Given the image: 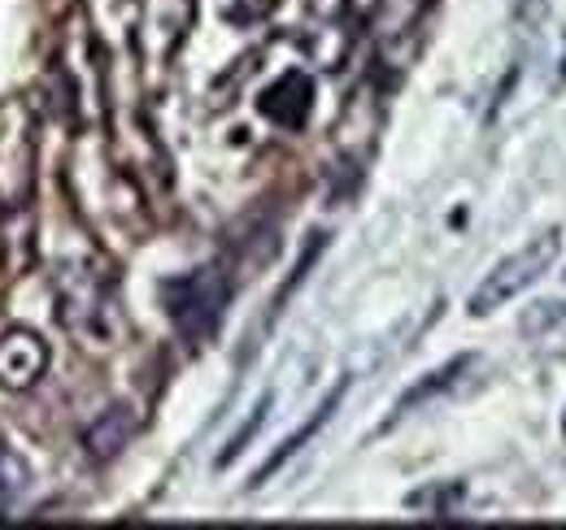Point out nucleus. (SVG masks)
Listing matches in <instances>:
<instances>
[{"mask_svg": "<svg viewBox=\"0 0 566 530\" xmlns=\"http://www.w3.org/2000/svg\"><path fill=\"white\" fill-rule=\"evenodd\" d=\"M132 435H136L132 409H127V404H109V409L83 431V453H87L92 462H114V457L132 444Z\"/></svg>", "mask_w": 566, "mask_h": 530, "instance_id": "nucleus-6", "label": "nucleus"}, {"mask_svg": "<svg viewBox=\"0 0 566 530\" xmlns=\"http://www.w3.org/2000/svg\"><path fill=\"white\" fill-rule=\"evenodd\" d=\"M280 9V0H231V13L240 18V22H262V18H271Z\"/></svg>", "mask_w": 566, "mask_h": 530, "instance_id": "nucleus-10", "label": "nucleus"}, {"mask_svg": "<svg viewBox=\"0 0 566 530\" xmlns=\"http://www.w3.org/2000/svg\"><path fill=\"white\" fill-rule=\"evenodd\" d=\"M22 491H27V465H22V457L0 435V518L13 513V505H18Z\"/></svg>", "mask_w": 566, "mask_h": 530, "instance_id": "nucleus-9", "label": "nucleus"}, {"mask_svg": "<svg viewBox=\"0 0 566 530\" xmlns=\"http://www.w3.org/2000/svg\"><path fill=\"white\" fill-rule=\"evenodd\" d=\"M340 400H345V383H340V388H336L332 396H327V400H323V404H318V413H314V417H310V422H305V426H301L296 435H287V439H283V448H280V453H275L271 462L262 465V474H258V483H266V478H271V474H275V469H280V465L287 462V457H292V453H301V448H305V444H310V439H314V435H318V431L327 426V417H332V409H336Z\"/></svg>", "mask_w": 566, "mask_h": 530, "instance_id": "nucleus-8", "label": "nucleus"}, {"mask_svg": "<svg viewBox=\"0 0 566 530\" xmlns=\"http://www.w3.org/2000/svg\"><path fill=\"white\" fill-rule=\"evenodd\" d=\"M35 183V123L27 105L0 109V204H22Z\"/></svg>", "mask_w": 566, "mask_h": 530, "instance_id": "nucleus-3", "label": "nucleus"}, {"mask_svg": "<svg viewBox=\"0 0 566 530\" xmlns=\"http://www.w3.org/2000/svg\"><path fill=\"white\" fill-rule=\"evenodd\" d=\"M166 305H170V318L175 327L192 339H206L218 327L222 309H227V278L206 265V269H192L188 278H175L166 287Z\"/></svg>", "mask_w": 566, "mask_h": 530, "instance_id": "nucleus-4", "label": "nucleus"}, {"mask_svg": "<svg viewBox=\"0 0 566 530\" xmlns=\"http://www.w3.org/2000/svg\"><path fill=\"white\" fill-rule=\"evenodd\" d=\"M471 365H475V357H453L449 365L431 370V374H427V379L419 383V388H410L406 396L397 400V409H392V422H397V417H406V413H415V409H419L423 400L440 396V392H449V388H453V383L462 379V370H471Z\"/></svg>", "mask_w": 566, "mask_h": 530, "instance_id": "nucleus-7", "label": "nucleus"}, {"mask_svg": "<svg viewBox=\"0 0 566 530\" xmlns=\"http://www.w3.org/2000/svg\"><path fill=\"white\" fill-rule=\"evenodd\" d=\"M53 287H57V318L74 335L78 348L109 352L123 339V309L105 274L87 265H66L57 269Z\"/></svg>", "mask_w": 566, "mask_h": 530, "instance_id": "nucleus-1", "label": "nucleus"}, {"mask_svg": "<svg viewBox=\"0 0 566 530\" xmlns=\"http://www.w3.org/2000/svg\"><path fill=\"white\" fill-rule=\"evenodd\" d=\"M49 374V343L27 327L0 335V392H31Z\"/></svg>", "mask_w": 566, "mask_h": 530, "instance_id": "nucleus-5", "label": "nucleus"}, {"mask_svg": "<svg viewBox=\"0 0 566 530\" xmlns=\"http://www.w3.org/2000/svg\"><path fill=\"white\" fill-rule=\"evenodd\" d=\"M340 13H345L349 26H366L379 13V0H340Z\"/></svg>", "mask_w": 566, "mask_h": 530, "instance_id": "nucleus-11", "label": "nucleus"}, {"mask_svg": "<svg viewBox=\"0 0 566 530\" xmlns=\"http://www.w3.org/2000/svg\"><path fill=\"white\" fill-rule=\"evenodd\" d=\"M558 253H563V240H558V235H536L527 248L510 253L505 262H496L493 269H489V278L471 292V305H467V309H471L475 318L496 314L501 305H510L514 296H523L532 283H541V278L554 269Z\"/></svg>", "mask_w": 566, "mask_h": 530, "instance_id": "nucleus-2", "label": "nucleus"}]
</instances>
